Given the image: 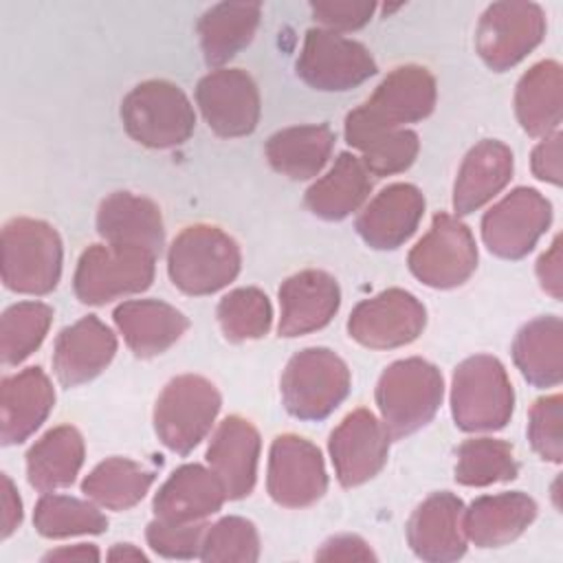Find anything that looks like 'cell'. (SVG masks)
<instances>
[{"mask_svg": "<svg viewBox=\"0 0 563 563\" xmlns=\"http://www.w3.org/2000/svg\"><path fill=\"white\" fill-rule=\"evenodd\" d=\"M205 530V521L169 523L163 519H154L147 523L145 539L150 548L165 559H194L200 556Z\"/></svg>", "mask_w": 563, "mask_h": 563, "instance_id": "cell-43", "label": "cell"}, {"mask_svg": "<svg viewBox=\"0 0 563 563\" xmlns=\"http://www.w3.org/2000/svg\"><path fill=\"white\" fill-rule=\"evenodd\" d=\"M515 391L506 367L490 354L464 358L451 383V413L455 427L468 433L497 431L512 416Z\"/></svg>", "mask_w": 563, "mask_h": 563, "instance_id": "cell-4", "label": "cell"}, {"mask_svg": "<svg viewBox=\"0 0 563 563\" xmlns=\"http://www.w3.org/2000/svg\"><path fill=\"white\" fill-rule=\"evenodd\" d=\"M515 114L530 136L559 132L563 114V70L554 59H543L526 70L515 90Z\"/></svg>", "mask_w": 563, "mask_h": 563, "instance_id": "cell-29", "label": "cell"}, {"mask_svg": "<svg viewBox=\"0 0 563 563\" xmlns=\"http://www.w3.org/2000/svg\"><path fill=\"white\" fill-rule=\"evenodd\" d=\"M310 11L319 24L328 31H356L365 26L374 11L376 2L369 0H319L310 2Z\"/></svg>", "mask_w": 563, "mask_h": 563, "instance_id": "cell-44", "label": "cell"}, {"mask_svg": "<svg viewBox=\"0 0 563 563\" xmlns=\"http://www.w3.org/2000/svg\"><path fill=\"white\" fill-rule=\"evenodd\" d=\"M464 504L453 493L429 495L407 521V543L429 563L457 561L466 552Z\"/></svg>", "mask_w": 563, "mask_h": 563, "instance_id": "cell-18", "label": "cell"}, {"mask_svg": "<svg viewBox=\"0 0 563 563\" xmlns=\"http://www.w3.org/2000/svg\"><path fill=\"white\" fill-rule=\"evenodd\" d=\"M552 222L550 200L532 187H517L482 218V240L501 260L526 257Z\"/></svg>", "mask_w": 563, "mask_h": 563, "instance_id": "cell-13", "label": "cell"}, {"mask_svg": "<svg viewBox=\"0 0 563 563\" xmlns=\"http://www.w3.org/2000/svg\"><path fill=\"white\" fill-rule=\"evenodd\" d=\"M117 352L114 332L95 314L81 317L57 334L53 369L64 387H77L99 376Z\"/></svg>", "mask_w": 563, "mask_h": 563, "instance_id": "cell-21", "label": "cell"}, {"mask_svg": "<svg viewBox=\"0 0 563 563\" xmlns=\"http://www.w3.org/2000/svg\"><path fill=\"white\" fill-rule=\"evenodd\" d=\"M512 361L534 387H556L563 378V325L556 314L528 321L512 341Z\"/></svg>", "mask_w": 563, "mask_h": 563, "instance_id": "cell-34", "label": "cell"}, {"mask_svg": "<svg viewBox=\"0 0 563 563\" xmlns=\"http://www.w3.org/2000/svg\"><path fill=\"white\" fill-rule=\"evenodd\" d=\"M422 213V191L409 183H394L363 207L354 229L367 246L389 251L398 249L416 233Z\"/></svg>", "mask_w": 563, "mask_h": 563, "instance_id": "cell-20", "label": "cell"}, {"mask_svg": "<svg viewBox=\"0 0 563 563\" xmlns=\"http://www.w3.org/2000/svg\"><path fill=\"white\" fill-rule=\"evenodd\" d=\"M44 561H99V550L92 543H77L70 548H57L44 554Z\"/></svg>", "mask_w": 563, "mask_h": 563, "instance_id": "cell-49", "label": "cell"}, {"mask_svg": "<svg viewBox=\"0 0 563 563\" xmlns=\"http://www.w3.org/2000/svg\"><path fill=\"white\" fill-rule=\"evenodd\" d=\"M242 266L238 242L213 224L183 229L167 251L172 284L194 297L211 295L229 286Z\"/></svg>", "mask_w": 563, "mask_h": 563, "instance_id": "cell-3", "label": "cell"}, {"mask_svg": "<svg viewBox=\"0 0 563 563\" xmlns=\"http://www.w3.org/2000/svg\"><path fill=\"white\" fill-rule=\"evenodd\" d=\"M86 457L81 433L70 424L46 431L26 453V479L40 493L66 488L75 482Z\"/></svg>", "mask_w": 563, "mask_h": 563, "instance_id": "cell-32", "label": "cell"}, {"mask_svg": "<svg viewBox=\"0 0 563 563\" xmlns=\"http://www.w3.org/2000/svg\"><path fill=\"white\" fill-rule=\"evenodd\" d=\"M545 35V13L534 2L501 0L486 7L475 29L482 62L504 73L532 53Z\"/></svg>", "mask_w": 563, "mask_h": 563, "instance_id": "cell-11", "label": "cell"}, {"mask_svg": "<svg viewBox=\"0 0 563 563\" xmlns=\"http://www.w3.org/2000/svg\"><path fill=\"white\" fill-rule=\"evenodd\" d=\"M352 385L347 363L328 347L297 352L282 374V400L299 420L328 418L347 396Z\"/></svg>", "mask_w": 563, "mask_h": 563, "instance_id": "cell-7", "label": "cell"}, {"mask_svg": "<svg viewBox=\"0 0 563 563\" xmlns=\"http://www.w3.org/2000/svg\"><path fill=\"white\" fill-rule=\"evenodd\" d=\"M62 240L44 220L13 218L2 229V282L20 295H48L62 277Z\"/></svg>", "mask_w": 563, "mask_h": 563, "instance_id": "cell-5", "label": "cell"}, {"mask_svg": "<svg viewBox=\"0 0 563 563\" xmlns=\"http://www.w3.org/2000/svg\"><path fill=\"white\" fill-rule=\"evenodd\" d=\"M295 68L303 84L323 92L350 90L378 70L372 53L361 42L323 26L306 31Z\"/></svg>", "mask_w": 563, "mask_h": 563, "instance_id": "cell-12", "label": "cell"}, {"mask_svg": "<svg viewBox=\"0 0 563 563\" xmlns=\"http://www.w3.org/2000/svg\"><path fill=\"white\" fill-rule=\"evenodd\" d=\"M196 103L207 125L224 139L246 136L260 121V90L242 68H216L196 86Z\"/></svg>", "mask_w": 563, "mask_h": 563, "instance_id": "cell-16", "label": "cell"}, {"mask_svg": "<svg viewBox=\"0 0 563 563\" xmlns=\"http://www.w3.org/2000/svg\"><path fill=\"white\" fill-rule=\"evenodd\" d=\"M97 233L117 246H134L158 255L165 244L161 209L132 191L106 196L97 209Z\"/></svg>", "mask_w": 563, "mask_h": 563, "instance_id": "cell-24", "label": "cell"}, {"mask_svg": "<svg viewBox=\"0 0 563 563\" xmlns=\"http://www.w3.org/2000/svg\"><path fill=\"white\" fill-rule=\"evenodd\" d=\"M334 141L336 136L325 123L284 128L266 141V158L275 172L292 180H308L325 167Z\"/></svg>", "mask_w": 563, "mask_h": 563, "instance_id": "cell-33", "label": "cell"}, {"mask_svg": "<svg viewBox=\"0 0 563 563\" xmlns=\"http://www.w3.org/2000/svg\"><path fill=\"white\" fill-rule=\"evenodd\" d=\"M218 323L229 341L242 343L262 339L273 323L271 301L255 286L235 288L220 299Z\"/></svg>", "mask_w": 563, "mask_h": 563, "instance_id": "cell-39", "label": "cell"}, {"mask_svg": "<svg viewBox=\"0 0 563 563\" xmlns=\"http://www.w3.org/2000/svg\"><path fill=\"white\" fill-rule=\"evenodd\" d=\"M519 473L515 451L497 438H471L457 446L455 482L462 486H490L510 482Z\"/></svg>", "mask_w": 563, "mask_h": 563, "instance_id": "cell-36", "label": "cell"}, {"mask_svg": "<svg viewBox=\"0 0 563 563\" xmlns=\"http://www.w3.org/2000/svg\"><path fill=\"white\" fill-rule=\"evenodd\" d=\"M512 152L495 139H484L464 156L453 185V209L468 216L490 202L512 178Z\"/></svg>", "mask_w": 563, "mask_h": 563, "instance_id": "cell-27", "label": "cell"}, {"mask_svg": "<svg viewBox=\"0 0 563 563\" xmlns=\"http://www.w3.org/2000/svg\"><path fill=\"white\" fill-rule=\"evenodd\" d=\"M418 150H420L418 134L400 128L369 141L361 150L363 154L361 161L369 172V176H391L409 169L418 156Z\"/></svg>", "mask_w": 563, "mask_h": 563, "instance_id": "cell-41", "label": "cell"}, {"mask_svg": "<svg viewBox=\"0 0 563 563\" xmlns=\"http://www.w3.org/2000/svg\"><path fill=\"white\" fill-rule=\"evenodd\" d=\"M55 405V389L42 367L4 376L0 387V438L4 446L33 435Z\"/></svg>", "mask_w": 563, "mask_h": 563, "instance_id": "cell-23", "label": "cell"}, {"mask_svg": "<svg viewBox=\"0 0 563 563\" xmlns=\"http://www.w3.org/2000/svg\"><path fill=\"white\" fill-rule=\"evenodd\" d=\"M561 394H552L539 398L528 418V440L534 453L545 460L559 464L563 460V431H561Z\"/></svg>", "mask_w": 563, "mask_h": 563, "instance_id": "cell-42", "label": "cell"}, {"mask_svg": "<svg viewBox=\"0 0 563 563\" xmlns=\"http://www.w3.org/2000/svg\"><path fill=\"white\" fill-rule=\"evenodd\" d=\"M222 398L211 380L198 374L172 378L154 405V431L174 453L187 455L211 431Z\"/></svg>", "mask_w": 563, "mask_h": 563, "instance_id": "cell-8", "label": "cell"}, {"mask_svg": "<svg viewBox=\"0 0 563 563\" xmlns=\"http://www.w3.org/2000/svg\"><path fill=\"white\" fill-rule=\"evenodd\" d=\"M202 561H257L260 534L253 521L244 517H222L207 526L200 548Z\"/></svg>", "mask_w": 563, "mask_h": 563, "instance_id": "cell-40", "label": "cell"}, {"mask_svg": "<svg viewBox=\"0 0 563 563\" xmlns=\"http://www.w3.org/2000/svg\"><path fill=\"white\" fill-rule=\"evenodd\" d=\"M262 440L257 429L242 416L224 418L207 446V464L224 486L227 499L251 495L257 479Z\"/></svg>", "mask_w": 563, "mask_h": 563, "instance_id": "cell-22", "label": "cell"}, {"mask_svg": "<svg viewBox=\"0 0 563 563\" xmlns=\"http://www.w3.org/2000/svg\"><path fill=\"white\" fill-rule=\"evenodd\" d=\"M156 255L134 246L92 244L75 268L73 288L81 303L101 306L125 295L143 292L154 282Z\"/></svg>", "mask_w": 563, "mask_h": 563, "instance_id": "cell-9", "label": "cell"}, {"mask_svg": "<svg viewBox=\"0 0 563 563\" xmlns=\"http://www.w3.org/2000/svg\"><path fill=\"white\" fill-rule=\"evenodd\" d=\"M121 121L136 143L152 150H167L191 136L196 112L176 84L150 79L125 95L121 103Z\"/></svg>", "mask_w": 563, "mask_h": 563, "instance_id": "cell-6", "label": "cell"}, {"mask_svg": "<svg viewBox=\"0 0 563 563\" xmlns=\"http://www.w3.org/2000/svg\"><path fill=\"white\" fill-rule=\"evenodd\" d=\"M537 277L541 288L554 299L563 297V257H561V235L554 238L550 249L537 260Z\"/></svg>", "mask_w": 563, "mask_h": 563, "instance_id": "cell-47", "label": "cell"}, {"mask_svg": "<svg viewBox=\"0 0 563 563\" xmlns=\"http://www.w3.org/2000/svg\"><path fill=\"white\" fill-rule=\"evenodd\" d=\"M35 530L46 539H66L77 534H99L108 528L106 515L92 501L70 495L44 493L33 512Z\"/></svg>", "mask_w": 563, "mask_h": 563, "instance_id": "cell-37", "label": "cell"}, {"mask_svg": "<svg viewBox=\"0 0 563 563\" xmlns=\"http://www.w3.org/2000/svg\"><path fill=\"white\" fill-rule=\"evenodd\" d=\"M154 477L130 457H108L84 477L81 493L101 508L128 510L147 495Z\"/></svg>", "mask_w": 563, "mask_h": 563, "instance_id": "cell-35", "label": "cell"}, {"mask_svg": "<svg viewBox=\"0 0 563 563\" xmlns=\"http://www.w3.org/2000/svg\"><path fill=\"white\" fill-rule=\"evenodd\" d=\"M262 18L260 2H220L198 20L200 48L207 66L220 68L246 48Z\"/></svg>", "mask_w": 563, "mask_h": 563, "instance_id": "cell-30", "label": "cell"}, {"mask_svg": "<svg viewBox=\"0 0 563 563\" xmlns=\"http://www.w3.org/2000/svg\"><path fill=\"white\" fill-rule=\"evenodd\" d=\"M341 306L336 279L325 271H301L279 286V336L292 339L321 330Z\"/></svg>", "mask_w": 563, "mask_h": 563, "instance_id": "cell-19", "label": "cell"}, {"mask_svg": "<svg viewBox=\"0 0 563 563\" xmlns=\"http://www.w3.org/2000/svg\"><path fill=\"white\" fill-rule=\"evenodd\" d=\"M319 561H376L372 548L356 534H336L314 554Z\"/></svg>", "mask_w": 563, "mask_h": 563, "instance_id": "cell-46", "label": "cell"}, {"mask_svg": "<svg viewBox=\"0 0 563 563\" xmlns=\"http://www.w3.org/2000/svg\"><path fill=\"white\" fill-rule=\"evenodd\" d=\"M561 141L563 134L554 132L545 139H541V143L532 150V158H530V167L532 174L539 180H545L550 185H561L563 180V167H561Z\"/></svg>", "mask_w": 563, "mask_h": 563, "instance_id": "cell-45", "label": "cell"}, {"mask_svg": "<svg viewBox=\"0 0 563 563\" xmlns=\"http://www.w3.org/2000/svg\"><path fill=\"white\" fill-rule=\"evenodd\" d=\"M442 396L444 380L433 363L420 356L394 361L376 383V405L389 438L400 440L429 424Z\"/></svg>", "mask_w": 563, "mask_h": 563, "instance_id": "cell-2", "label": "cell"}, {"mask_svg": "<svg viewBox=\"0 0 563 563\" xmlns=\"http://www.w3.org/2000/svg\"><path fill=\"white\" fill-rule=\"evenodd\" d=\"M108 561H147V556L132 543H117L108 552Z\"/></svg>", "mask_w": 563, "mask_h": 563, "instance_id": "cell-50", "label": "cell"}, {"mask_svg": "<svg viewBox=\"0 0 563 563\" xmlns=\"http://www.w3.org/2000/svg\"><path fill=\"white\" fill-rule=\"evenodd\" d=\"M534 517L537 501L521 490L484 495L464 508V532L477 548H499L521 537Z\"/></svg>", "mask_w": 563, "mask_h": 563, "instance_id": "cell-28", "label": "cell"}, {"mask_svg": "<svg viewBox=\"0 0 563 563\" xmlns=\"http://www.w3.org/2000/svg\"><path fill=\"white\" fill-rule=\"evenodd\" d=\"M435 97V79L424 66H398L376 86L365 103L345 117V141L363 150L385 132L422 121L433 112Z\"/></svg>", "mask_w": 563, "mask_h": 563, "instance_id": "cell-1", "label": "cell"}, {"mask_svg": "<svg viewBox=\"0 0 563 563\" xmlns=\"http://www.w3.org/2000/svg\"><path fill=\"white\" fill-rule=\"evenodd\" d=\"M53 323V308L42 301H18L0 319V358L18 365L29 358L46 339Z\"/></svg>", "mask_w": 563, "mask_h": 563, "instance_id": "cell-38", "label": "cell"}, {"mask_svg": "<svg viewBox=\"0 0 563 563\" xmlns=\"http://www.w3.org/2000/svg\"><path fill=\"white\" fill-rule=\"evenodd\" d=\"M224 501V486L211 468L183 464L158 488L152 508L156 519L169 523H194L216 515Z\"/></svg>", "mask_w": 563, "mask_h": 563, "instance_id": "cell-25", "label": "cell"}, {"mask_svg": "<svg viewBox=\"0 0 563 563\" xmlns=\"http://www.w3.org/2000/svg\"><path fill=\"white\" fill-rule=\"evenodd\" d=\"M409 271L429 288L462 286L477 268V246L471 229L451 213L433 216L431 229L407 257Z\"/></svg>", "mask_w": 563, "mask_h": 563, "instance_id": "cell-10", "label": "cell"}, {"mask_svg": "<svg viewBox=\"0 0 563 563\" xmlns=\"http://www.w3.org/2000/svg\"><path fill=\"white\" fill-rule=\"evenodd\" d=\"M427 325L424 306L402 288H387L361 301L350 319V336L369 350H394L416 341Z\"/></svg>", "mask_w": 563, "mask_h": 563, "instance_id": "cell-14", "label": "cell"}, {"mask_svg": "<svg viewBox=\"0 0 563 563\" xmlns=\"http://www.w3.org/2000/svg\"><path fill=\"white\" fill-rule=\"evenodd\" d=\"M114 325L125 345L141 358L169 350L189 328V319L158 299H130L114 308Z\"/></svg>", "mask_w": 563, "mask_h": 563, "instance_id": "cell-26", "label": "cell"}, {"mask_svg": "<svg viewBox=\"0 0 563 563\" xmlns=\"http://www.w3.org/2000/svg\"><path fill=\"white\" fill-rule=\"evenodd\" d=\"M328 488L321 451L295 433L277 435L268 453L266 490L284 508H306L323 497Z\"/></svg>", "mask_w": 563, "mask_h": 563, "instance_id": "cell-15", "label": "cell"}, {"mask_svg": "<svg viewBox=\"0 0 563 563\" xmlns=\"http://www.w3.org/2000/svg\"><path fill=\"white\" fill-rule=\"evenodd\" d=\"M22 521V499L7 473H2V539L11 537Z\"/></svg>", "mask_w": 563, "mask_h": 563, "instance_id": "cell-48", "label": "cell"}, {"mask_svg": "<svg viewBox=\"0 0 563 563\" xmlns=\"http://www.w3.org/2000/svg\"><path fill=\"white\" fill-rule=\"evenodd\" d=\"M372 178L363 161L350 152H341L334 165L308 187L306 207L323 220H343L354 213L369 196Z\"/></svg>", "mask_w": 563, "mask_h": 563, "instance_id": "cell-31", "label": "cell"}, {"mask_svg": "<svg viewBox=\"0 0 563 563\" xmlns=\"http://www.w3.org/2000/svg\"><path fill=\"white\" fill-rule=\"evenodd\" d=\"M389 433L369 409H354L330 433L328 451L336 479L345 488H354L378 475L387 462Z\"/></svg>", "mask_w": 563, "mask_h": 563, "instance_id": "cell-17", "label": "cell"}]
</instances>
